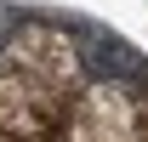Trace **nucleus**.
<instances>
[{
  "label": "nucleus",
  "instance_id": "obj_1",
  "mask_svg": "<svg viewBox=\"0 0 148 142\" xmlns=\"http://www.w3.org/2000/svg\"><path fill=\"white\" fill-rule=\"evenodd\" d=\"M0 63H12V68H23L29 80L51 85L57 97L80 91V74H86L80 40H74L69 29H57V23H23V29H12V40H6Z\"/></svg>",
  "mask_w": 148,
  "mask_h": 142
},
{
  "label": "nucleus",
  "instance_id": "obj_2",
  "mask_svg": "<svg viewBox=\"0 0 148 142\" xmlns=\"http://www.w3.org/2000/svg\"><path fill=\"white\" fill-rule=\"evenodd\" d=\"M63 125H69V102H63L51 85L29 80V74L12 68V63H0V131H6V137L51 142V137H63Z\"/></svg>",
  "mask_w": 148,
  "mask_h": 142
},
{
  "label": "nucleus",
  "instance_id": "obj_3",
  "mask_svg": "<svg viewBox=\"0 0 148 142\" xmlns=\"http://www.w3.org/2000/svg\"><path fill=\"white\" fill-rule=\"evenodd\" d=\"M63 142H143V114L137 97L114 80H97L69 102V125Z\"/></svg>",
  "mask_w": 148,
  "mask_h": 142
},
{
  "label": "nucleus",
  "instance_id": "obj_4",
  "mask_svg": "<svg viewBox=\"0 0 148 142\" xmlns=\"http://www.w3.org/2000/svg\"><path fill=\"white\" fill-rule=\"evenodd\" d=\"M0 142H17V137H6V131H0Z\"/></svg>",
  "mask_w": 148,
  "mask_h": 142
}]
</instances>
